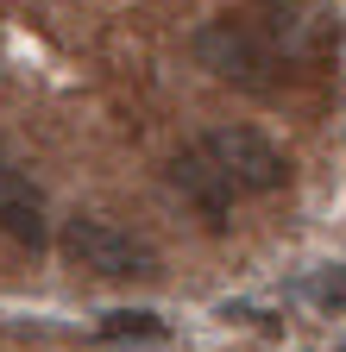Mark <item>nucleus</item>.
Listing matches in <instances>:
<instances>
[{
    "label": "nucleus",
    "mask_w": 346,
    "mask_h": 352,
    "mask_svg": "<svg viewBox=\"0 0 346 352\" xmlns=\"http://www.w3.org/2000/svg\"><path fill=\"white\" fill-rule=\"evenodd\" d=\"M63 252H69V264H82L95 277H113V283L120 277H158V252L139 233L113 227V220H95V214L63 220Z\"/></svg>",
    "instance_id": "1"
},
{
    "label": "nucleus",
    "mask_w": 346,
    "mask_h": 352,
    "mask_svg": "<svg viewBox=\"0 0 346 352\" xmlns=\"http://www.w3.org/2000/svg\"><path fill=\"white\" fill-rule=\"evenodd\" d=\"M195 145L233 183V195H271V189L290 183V157L265 139V132H252V126H214L208 139H195Z\"/></svg>",
    "instance_id": "2"
},
{
    "label": "nucleus",
    "mask_w": 346,
    "mask_h": 352,
    "mask_svg": "<svg viewBox=\"0 0 346 352\" xmlns=\"http://www.w3.org/2000/svg\"><path fill=\"white\" fill-rule=\"evenodd\" d=\"M195 63L214 69L221 82H233V88H252V95H265V88L277 82V57H271L265 44H258V32L239 25V19H208V25L195 32Z\"/></svg>",
    "instance_id": "3"
},
{
    "label": "nucleus",
    "mask_w": 346,
    "mask_h": 352,
    "mask_svg": "<svg viewBox=\"0 0 346 352\" xmlns=\"http://www.w3.org/2000/svg\"><path fill=\"white\" fill-rule=\"evenodd\" d=\"M0 233H7L13 245L25 252H45L51 245V214H45V195H38V183L0 151Z\"/></svg>",
    "instance_id": "4"
},
{
    "label": "nucleus",
    "mask_w": 346,
    "mask_h": 352,
    "mask_svg": "<svg viewBox=\"0 0 346 352\" xmlns=\"http://www.w3.org/2000/svg\"><path fill=\"white\" fill-rule=\"evenodd\" d=\"M170 183H177L208 220H227V214H233V183L214 170V157H208L202 145H183V151H177V164H170Z\"/></svg>",
    "instance_id": "5"
},
{
    "label": "nucleus",
    "mask_w": 346,
    "mask_h": 352,
    "mask_svg": "<svg viewBox=\"0 0 346 352\" xmlns=\"http://www.w3.org/2000/svg\"><path fill=\"white\" fill-rule=\"evenodd\" d=\"M101 340H164V321L151 308H113L101 321Z\"/></svg>",
    "instance_id": "6"
},
{
    "label": "nucleus",
    "mask_w": 346,
    "mask_h": 352,
    "mask_svg": "<svg viewBox=\"0 0 346 352\" xmlns=\"http://www.w3.org/2000/svg\"><path fill=\"white\" fill-rule=\"evenodd\" d=\"M309 296H315L321 308H346V264H327V271L309 283Z\"/></svg>",
    "instance_id": "7"
}]
</instances>
